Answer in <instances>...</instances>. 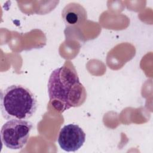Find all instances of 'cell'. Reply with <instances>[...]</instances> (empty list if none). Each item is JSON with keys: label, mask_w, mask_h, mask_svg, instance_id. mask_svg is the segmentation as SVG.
I'll return each instance as SVG.
<instances>
[{"label": "cell", "mask_w": 153, "mask_h": 153, "mask_svg": "<svg viewBox=\"0 0 153 153\" xmlns=\"http://www.w3.org/2000/svg\"><path fill=\"white\" fill-rule=\"evenodd\" d=\"M37 100L33 93L22 85H12L1 92V110L7 120H27L37 109Z\"/></svg>", "instance_id": "obj_2"}, {"label": "cell", "mask_w": 153, "mask_h": 153, "mask_svg": "<svg viewBox=\"0 0 153 153\" xmlns=\"http://www.w3.org/2000/svg\"><path fill=\"white\" fill-rule=\"evenodd\" d=\"M85 140V134L78 125L69 124L60 130L57 142L60 147L66 152H75L81 148Z\"/></svg>", "instance_id": "obj_4"}, {"label": "cell", "mask_w": 153, "mask_h": 153, "mask_svg": "<svg viewBox=\"0 0 153 153\" xmlns=\"http://www.w3.org/2000/svg\"><path fill=\"white\" fill-rule=\"evenodd\" d=\"M50 102L60 112L82 105L87 93L72 63L66 62L51 74L47 84Z\"/></svg>", "instance_id": "obj_1"}, {"label": "cell", "mask_w": 153, "mask_h": 153, "mask_svg": "<svg viewBox=\"0 0 153 153\" xmlns=\"http://www.w3.org/2000/svg\"><path fill=\"white\" fill-rule=\"evenodd\" d=\"M62 17L67 26H79L87 20V15L85 9L81 4L71 2L62 10Z\"/></svg>", "instance_id": "obj_5"}, {"label": "cell", "mask_w": 153, "mask_h": 153, "mask_svg": "<svg viewBox=\"0 0 153 153\" xmlns=\"http://www.w3.org/2000/svg\"><path fill=\"white\" fill-rule=\"evenodd\" d=\"M32 128L33 124L25 120H8L1 130L2 143L11 149H22L27 142Z\"/></svg>", "instance_id": "obj_3"}]
</instances>
